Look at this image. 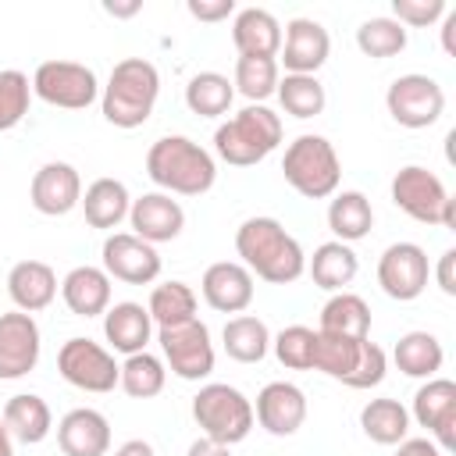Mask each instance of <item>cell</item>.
Returning a JSON list of instances; mask_svg holds the SVG:
<instances>
[{
    "label": "cell",
    "mask_w": 456,
    "mask_h": 456,
    "mask_svg": "<svg viewBox=\"0 0 456 456\" xmlns=\"http://www.w3.org/2000/svg\"><path fill=\"white\" fill-rule=\"evenodd\" d=\"M235 253L253 278H264L271 285H292L306 274V253L278 217H246L235 228Z\"/></svg>",
    "instance_id": "obj_1"
},
{
    "label": "cell",
    "mask_w": 456,
    "mask_h": 456,
    "mask_svg": "<svg viewBox=\"0 0 456 456\" xmlns=\"http://www.w3.org/2000/svg\"><path fill=\"white\" fill-rule=\"evenodd\" d=\"M146 175L167 196H203L217 182V160L189 135H160L146 150Z\"/></svg>",
    "instance_id": "obj_2"
},
{
    "label": "cell",
    "mask_w": 456,
    "mask_h": 456,
    "mask_svg": "<svg viewBox=\"0 0 456 456\" xmlns=\"http://www.w3.org/2000/svg\"><path fill=\"white\" fill-rule=\"evenodd\" d=\"M160 96V71L146 57H125L110 68L107 86H100L103 121L114 128H139L150 121Z\"/></svg>",
    "instance_id": "obj_3"
},
{
    "label": "cell",
    "mask_w": 456,
    "mask_h": 456,
    "mask_svg": "<svg viewBox=\"0 0 456 456\" xmlns=\"http://www.w3.org/2000/svg\"><path fill=\"white\" fill-rule=\"evenodd\" d=\"M281 142V118L267 103H246L214 128V153L232 167H253Z\"/></svg>",
    "instance_id": "obj_4"
},
{
    "label": "cell",
    "mask_w": 456,
    "mask_h": 456,
    "mask_svg": "<svg viewBox=\"0 0 456 456\" xmlns=\"http://www.w3.org/2000/svg\"><path fill=\"white\" fill-rule=\"evenodd\" d=\"M281 175L285 182L306 196V200H328L338 192L342 182V160L331 146V139L317 135V132H303L285 146L281 157Z\"/></svg>",
    "instance_id": "obj_5"
},
{
    "label": "cell",
    "mask_w": 456,
    "mask_h": 456,
    "mask_svg": "<svg viewBox=\"0 0 456 456\" xmlns=\"http://www.w3.org/2000/svg\"><path fill=\"white\" fill-rule=\"evenodd\" d=\"M314 370H321V374H328L349 388H374L385 381L388 356L370 338H338V335L317 331Z\"/></svg>",
    "instance_id": "obj_6"
},
{
    "label": "cell",
    "mask_w": 456,
    "mask_h": 456,
    "mask_svg": "<svg viewBox=\"0 0 456 456\" xmlns=\"http://www.w3.org/2000/svg\"><path fill=\"white\" fill-rule=\"evenodd\" d=\"M192 420L200 424L203 438L221 442V445H239L253 431V403L224 381H207L192 395Z\"/></svg>",
    "instance_id": "obj_7"
},
{
    "label": "cell",
    "mask_w": 456,
    "mask_h": 456,
    "mask_svg": "<svg viewBox=\"0 0 456 456\" xmlns=\"http://www.w3.org/2000/svg\"><path fill=\"white\" fill-rule=\"evenodd\" d=\"M32 96L61 110H86L100 100V78L78 61H43L32 71Z\"/></svg>",
    "instance_id": "obj_8"
},
{
    "label": "cell",
    "mask_w": 456,
    "mask_h": 456,
    "mask_svg": "<svg viewBox=\"0 0 456 456\" xmlns=\"http://www.w3.org/2000/svg\"><path fill=\"white\" fill-rule=\"evenodd\" d=\"M57 370H61V378H64L71 388L103 395V392H114V388H118L121 363L114 360V353H110L107 346L75 335V338H68V342L57 349Z\"/></svg>",
    "instance_id": "obj_9"
},
{
    "label": "cell",
    "mask_w": 456,
    "mask_h": 456,
    "mask_svg": "<svg viewBox=\"0 0 456 456\" xmlns=\"http://www.w3.org/2000/svg\"><path fill=\"white\" fill-rule=\"evenodd\" d=\"M157 342L164 353V367H171L175 378L182 381H203L214 370V342H210V328L192 317L185 324H171V328H157Z\"/></svg>",
    "instance_id": "obj_10"
},
{
    "label": "cell",
    "mask_w": 456,
    "mask_h": 456,
    "mask_svg": "<svg viewBox=\"0 0 456 456\" xmlns=\"http://www.w3.org/2000/svg\"><path fill=\"white\" fill-rule=\"evenodd\" d=\"M385 107L403 128H431L445 114V89L438 86V78L410 71L392 78V86L385 89Z\"/></svg>",
    "instance_id": "obj_11"
},
{
    "label": "cell",
    "mask_w": 456,
    "mask_h": 456,
    "mask_svg": "<svg viewBox=\"0 0 456 456\" xmlns=\"http://www.w3.org/2000/svg\"><path fill=\"white\" fill-rule=\"evenodd\" d=\"M388 192H392V203H395L406 217H413V221H420V224H438V228H442L445 203L452 200L449 189L442 185V178H438L435 171L420 167V164L399 167V171L392 175Z\"/></svg>",
    "instance_id": "obj_12"
},
{
    "label": "cell",
    "mask_w": 456,
    "mask_h": 456,
    "mask_svg": "<svg viewBox=\"0 0 456 456\" xmlns=\"http://www.w3.org/2000/svg\"><path fill=\"white\" fill-rule=\"evenodd\" d=\"M428 278H431V264H428L424 246H417V242H392L378 256V285L388 299L410 303V299L424 296Z\"/></svg>",
    "instance_id": "obj_13"
},
{
    "label": "cell",
    "mask_w": 456,
    "mask_h": 456,
    "mask_svg": "<svg viewBox=\"0 0 456 456\" xmlns=\"http://www.w3.org/2000/svg\"><path fill=\"white\" fill-rule=\"evenodd\" d=\"M100 267L125 285H150L160 278V253L132 232H110L100 246Z\"/></svg>",
    "instance_id": "obj_14"
},
{
    "label": "cell",
    "mask_w": 456,
    "mask_h": 456,
    "mask_svg": "<svg viewBox=\"0 0 456 456\" xmlns=\"http://www.w3.org/2000/svg\"><path fill=\"white\" fill-rule=\"evenodd\" d=\"M43 353V331L32 314H0V381H18L36 370Z\"/></svg>",
    "instance_id": "obj_15"
},
{
    "label": "cell",
    "mask_w": 456,
    "mask_h": 456,
    "mask_svg": "<svg viewBox=\"0 0 456 456\" xmlns=\"http://www.w3.org/2000/svg\"><path fill=\"white\" fill-rule=\"evenodd\" d=\"M410 420H417L420 428H428L431 442L442 452H452V445H456V381H449V378H428L413 392Z\"/></svg>",
    "instance_id": "obj_16"
},
{
    "label": "cell",
    "mask_w": 456,
    "mask_h": 456,
    "mask_svg": "<svg viewBox=\"0 0 456 456\" xmlns=\"http://www.w3.org/2000/svg\"><path fill=\"white\" fill-rule=\"evenodd\" d=\"M331 53V36L321 21L314 18H292L281 32V50H278V68L285 75H317Z\"/></svg>",
    "instance_id": "obj_17"
},
{
    "label": "cell",
    "mask_w": 456,
    "mask_h": 456,
    "mask_svg": "<svg viewBox=\"0 0 456 456\" xmlns=\"http://www.w3.org/2000/svg\"><path fill=\"white\" fill-rule=\"evenodd\" d=\"M28 200L43 217H64L82 203V175L68 160H46L32 182H28Z\"/></svg>",
    "instance_id": "obj_18"
},
{
    "label": "cell",
    "mask_w": 456,
    "mask_h": 456,
    "mask_svg": "<svg viewBox=\"0 0 456 456\" xmlns=\"http://www.w3.org/2000/svg\"><path fill=\"white\" fill-rule=\"evenodd\" d=\"M253 420L274 438H292L306 420V392L292 381H267L256 392Z\"/></svg>",
    "instance_id": "obj_19"
},
{
    "label": "cell",
    "mask_w": 456,
    "mask_h": 456,
    "mask_svg": "<svg viewBox=\"0 0 456 456\" xmlns=\"http://www.w3.org/2000/svg\"><path fill=\"white\" fill-rule=\"evenodd\" d=\"M128 224H132V235H139L142 242L150 246H160V242H171L182 235L185 228V210L178 200H171L167 192L153 189V192H142L132 200L128 207Z\"/></svg>",
    "instance_id": "obj_20"
},
{
    "label": "cell",
    "mask_w": 456,
    "mask_h": 456,
    "mask_svg": "<svg viewBox=\"0 0 456 456\" xmlns=\"http://www.w3.org/2000/svg\"><path fill=\"white\" fill-rule=\"evenodd\" d=\"M200 292H203V303L217 314H246L256 285H253V274L239 260H217L203 271Z\"/></svg>",
    "instance_id": "obj_21"
},
{
    "label": "cell",
    "mask_w": 456,
    "mask_h": 456,
    "mask_svg": "<svg viewBox=\"0 0 456 456\" xmlns=\"http://www.w3.org/2000/svg\"><path fill=\"white\" fill-rule=\"evenodd\" d=\"M57 445L64 456H107L110 420L93 406H75L57 420Z\"/></svg>",
    "instance_id": "obj_22"
},
{
    "label": "cell",
    "mask_w": 456,
    "mask_h": 456,
    "mask_svg": "<svg viewBox=\"0 0 456 456\" xmlns=\"http://www.w3.org/2000/svg\"><path fill=\"white\" fill-rule=\"evenodd\" d=\"M153 335H157V328H153V317H150V310L142 303L121 299V303L107 306V314H103V338H107L110 353H121V356L142 353L153 342Z\"/></svg>",
    "instance_id": "obj_23"
},
{
    "label": "cell",
    "mask_w": 456,
    "mask_h": 456,
    "mask_svg": "<svg viewBox=\"0 0 456 456\" xmlns=\"http://www.w3.org/2000/svg\"><path fill=\"white\" fill-rule=\"evenodd\" d=\"M57 271L46 260H18L7 271V296L14 303V310L21 314H39L57 299Z\"/></svg>",
    "instance_id": "obj_24"
},
{
    "label": "cell",
    "mask_w": 456,
    "mask_h": 456,
    "mask_svg": "<svg viewBox=\"0 0 456 456\" xmlns=\"http://www.w3.org/2000/svg\"><path fill=\"white\" fill-rule=\"evenodd\" d=\"M61 299L75 317H103L110 306V274L96 264H78L61 278Z\"/></svg>",
    "instance_id": "obj_25"
},
{
    "label": "cell",
    "mask_w": 456,
    "mask_h": 456,
    "mask_svg": "<svg viewBox=\"0 0 456 456\" xmlns=\"http://www.w3.org/2000/svg\"><path fill=\"white\" fill-rule=\"evenodd\" d=\"M232 43L239 57H278L281 21L267 7H242L232 18Z\"/></svg>",
    "instance_id": "obj_26"
},
{
    "label": "cell",
    "mask_w": 456,
    "mask_h": 456,
    "mask_svg": "<svg viewBox=\"0 0 456 456\" xmlns=\"http://www.w3.org/2000/svg\"><path fill=\"white\" fill-rule=\"evenodd\" d=\"M82 214H86V224L89 228H100V232H110L118 228L121 221H128V207H132V192L121 178H96L82 189Z\"/></svg>",
    "instance_id": "obj_27"
},
{
    "label": "cell",
    "mask_w": 456,
    "mask_h": 456,
    "mask_svg": "<svg viewBox=\"0 0 456 456\" xmlns=\"http://www.w3.org/2000/svg\"><path fill=\"white\" fill-rule=\"evenodd\" d=\"M0 420L7 424L11 438H14V442H25V445H39V442L53 431V413H50L46 399L36 395V392H18V395H11V399L4 403V410H0Z\"/></svg>",
    "instance_id": "obj_28"
},
{
    "label": "cell",
    "mask_w": 456,
    "mask_h": 456,
    "mask_svg": "<svg viewBox=\"0 0 456 456\" xmlns=\"http://www.w3.org/2000/svg\"><path fill=\"white\" fill-rule=\"evenodd\" d=\"M356 271H360V256L353 253V246H346L338 239L321 242L314 249V256H306V274L324 292H346V285H353Z\"/></svg>",
    "instance_id": "obj_29"
},
{
    "label": "cell",
    "mask_w": 456,
    "mask_h": 456,
    "mask_svg": "<svg viewBox=\"0 0 456 456\" xmlns=\"http://www.w3.org/2000/svg\"><path fill=\"white\" fill-rule=\"evenodd\" d=\"M328 228H331V235H335L338 242H346V246L367 239L370 228H374V207H370V200H367L360 189H342V192H335L331 203H328Z\"/></svg>",
    "instance_id": "obj_30"
},
{
    "label": "cell",
    "mask_w": 456,
    "mask_h": 456,
    "mask_svg": "<svg viewBox=\"0 0 456 456\" xmlns=\"http://www.w3.org/2000/svg\"><path fill=\"white\" fill-rule=\"evenodd\" d=\"M317 331L338 338H370V306L356 292H331V299L321 306Z\"/></svg>",
    "instance_id": "obj_31"
},
{
    "label": "cell",
    "mask_w": 456,
    "mask_h": 456,
    "mask_svg": "<svg viewBox=\"0 0 456 456\" xmlns=\"http://www.w3.org/2000/svg\"><path fill=\"white\" fill-rule=\"evenodd\" d=\"M392 360L406 378L428 381V378H438V370L445 363V349H442L438 335H431V331H406V335H399Z\"/></svg>",
    "instance_id": "obj_32"
},
{
    "label": "cell",
    "mask_w": 456,
    "mask_h": 456,
    "mask_svg": "<svg viewBox=\"0 0 456 456\" xmlns=\"http://www.w3.org/2000/svg\"><path fill=\"white\" fill-rule=\"evenodd\" d=\"M221 346L235 363H260L271 353V331L253 314H235L221 328Z\"/></svg>",
    "instance_id": "obj_33"
},
{
    "label": "cell",
    "mask_w": 456,
    "mask_h": 456,
    "mask_svg": "<svg viewBox=\"0 0 456 456\" xmlns=\"http://www.w3.org/2000/svg\"><path fill=\"white\" fill-rule=\"evenodd\" d=\"M360 431L374 445H399L403 438H410V410L388 395L370 399L360 410Z\"/></svg>",
    "instance_id": "obj_34"
},
{
    "label": "cell",
    "mask_w": 456,
    "mask_h": 456,
    "mask_svg": "<svg viewBox=\"0 0 456 456\" xmlns=\"http://www.w3.org/2000/svg\"><path fill=\"white\" fill-rule=\"evenodd\" d=\"M235 103V86L221 71H196L185 82V107L200 118H221Z\"/></svg>",
    "instance_id": "obj_35"
},
{
    "label": "cell",
    "mask_w": 456,
    "mask_h": 456,
    "mask_svg": "<svg viewBox=\"0 0 456 456\" xmlns=\"http://www.w3.org/2000/svg\"><path fill=\"white\" fill-rule=\"evenodd\" d=\"M167 385V367L157 353L142 349V353H132L121 360V374H118V388L132 399H153L160 395Z\"/></svg>",
    "instance_id": "obj_36"
},
{
    "label": "cell",
    "mask_w": 456,
    "mask_h": 456,
    "mask_svg": "<svg viewBox=\"0 0 456 456\" xmlns=\"http://www.w3.org/2000/svg\"><path fill=\"white\" fill-rule=\"evenodd\" d=\"M196 306H200V299H196L192 285H185V281H178V278L153 285L150 303H146V310H150V317H153V328L185 324V321L196 317Z\"/></svg>",
    "instance_id": "obj_37"
},
{
    "label": "cell",
    "mask_w": 456,
    "mask_h": 456,
    "mask_svg": "<svg viewBox=\"0 0 456 456\" xmlns=\"http://www.w3.org/2000/svg\"><path fill=\"white\" fill-rule=\"evenodd\" d=\"M274 96H278L281 110L292 114V118H299V121L317 118L324 110V103H328V93H324V86H321L317 75H281Z\"/></svg>",
    "instance_id": "obj_38"
},
{
    "label": "cell",
    "mask_w": 456,
    "mask_h": 456,
    "mask_svg": "<svg viewBox=\"0 0 456 456\" xmlns=\"http://www.w3.org/2000/svg\"><path fill=\"white\" fill-rule=\"evenodd\" d=\"M410 43L406 28L392 18V14H378V18H367L360 28H356V46L363 57H374V61H388L395 53H403Z\"/></svg>",
    "instance_id": "obj_39"
},
{
    "label": "cell",
    "mask_w": 456,
    "mask_h": 456,
    "mask_svg": "<svg viewBox=\"0 0 456 456\" xmlns=\"http://www.w3.org/2000/svg\"><path fill=\"white\" fill-rule=\"evenodd\" d=\"M278 78H281L278 57H239V61H235L232 86H235V93H242L249 103H264L267 96H274Z\"/></svg>",
    "instance_id": "obj_40"
},
{
    "label": "cell",
    "mask_w": 456,
    "mask_h": 456,
    "mask_svg": "<svg viewBox=\"0 0 456 456\" xmlns=\"http://www.w3.org/2000/svg\"><path fill=\"white\" fill-rule=\"evenodd\" d=\"M271 349L281 367L289 370H314V349H317V331L306 324H289L278 335H271Z\"/></svg>",
    "instance_id": "obj_41"
},
{
    "label": "cell",
    "mask_w": 456,
    "mask_h": 456,
    "mask_svg": "<svg viewBox=\"0 0 456 456\" xmlns=\"http://www.w3.org/2000/svg\"><path fill=\"white\" fill-rule=\"evenodd\" d=\"M32 103V82L25 71L18 68H4L0 71V132H11L14 125L25 121Z\"/></svg>",
    "instance_id": "obj_42"
},
{
    "label": "cell",
    "mask_w": 456,
    "mask_h": 456,
    "mask_svg": "<svg viewBox=\"0 0 456 456\" xmlns=\"http://www.w3.org/2000/svg\"><path fill=\"white\" fill-rule=\"evenodd\" d=\"M449 4L445 0H392V18L403 28H428L438 18H445Z\"/></svg>",
    "instance_id": "obj_43"
},
{
    "label": "cell",
    "mask_w": 456,
    "mask_h": 456,
    "mask_svg": "<svg viewBox=\"0 0 456 456\" xmlns=\"http://www.w3.org/2000/svg\"><path fill=\"white\" fill-rule=\"evenodd\" d=\"M185 11L196 21H224V18H235V0H189Z\"/></svg>",
    "instance_id": "obj_44"
},
{
    "label": "cell",
    "mask_w": 456,
    "mask_h": 456,
    "mask_svg": "<svg viewBox=\"0 0 456 456\" xmlns=\"http://www.w3.org/2000/svg\"><path fill=\"white\" fill-rule=\"evenodd\" d=\"M435 281L445 296H456V249H445L438 256V267H435Z\"/></svg>",
    "instance_id": "obj_45"
},
{
    "label": "cell",
    "mask_w": 456,
    "mask_h": 456,
    "mask_svg": "<svg viewBox=\"0 0 456 456\" xmlns=\"http://www.w3.org/2000/svg\"><path fill=\"white\" fill-rule=\"evenodd\" d=\"M395 456H445L431 438H403L395 445Z\"/></svg>",
    "instance_id": "obj_46"
},
{
    "label": "cell",
    "mask_w": 456,
    "mask_h": 456,
    "mask_svg": "<svg viewBox=\"0 0 456 456\" xmlns=\"http://www.w3.org/2000/svg\"><path fill=\"white\" fill-rule=\"evenodd\" d=\"M185 456H232V449L221 445V442H210V438H196V442L185 449Z\"/></svg>",
    "instance_id": "obj_47"
},
{
    "label": "cell",
    "mask_w": 456,
    "mask_h": 456,
    "mask_svg": "<svg viewBox=\"0 0 456 456\" xmlns=\"http://www.w3.org/2000/svg\"><path fill=\"white\" fill-rule=\"evenodd\" d=\"M442 50L449 57H456V11H445V21H442Z\"/></svg>",
    "instance_id": "obj_48"
},
{
    "label": "cell",
    "mask_w": 456,
    "mask_h": 456,
    "mask_svg": "<svg viewBox=\"0 0 456 456\" xmlns=\"http://www.w3.org/2000/svg\"><path fill=\"white\" fill-rule=\"evenodd\" d=\"M114 456H157V452H153V445L146 438H128V442H121L114 449Z\"/></svg>",
    "instance_id": "obj_49"
},
{
    "label": "cell",
    "mask_w": 456,
    "mask_h": 456,
    "mask_svg": "<svg viewBox=\"0 0 456 456\" xmlns=\"http://www.w3.org/2000/svg\"><path fill=\"white\" fill-rule=\"evenodd\" d=\"M103 11H107V14H114V18H132V14H139V11H142V0H128V4L107 0V4H103Z\"/></svg>",
    "instance_id": "obj_50"
},
{
    "label": "cell",
    "mask_w": 456,
    "mask_h": 456,
    "mask_svg": "<svg viewBox=\"0 0 456 456\" xmlns=\"http://www.w3.org/2000/svg\"><path fill=\"white\" fill-rule=\"evenodd\" d=\"M0 456H14V438H11L4 420H0Z\"/></svg>",
    "instance_id": "obj_51"
},
{
    "label": "cell",
    "mask_w": 456,
    "mask_h": 456,
    "mask_svg": "<svg viewBox=\"0 0 456 456\" xmlns=\"http://www.w3.org/2000/svg\"><path fill=\"white\" fill-rule=\"evenodd\" d=\"M442 228L456 232V200H449V203H445V214H442Z\"/></svg>",
    "instance_id": "obj_52"
}]
</instances>
